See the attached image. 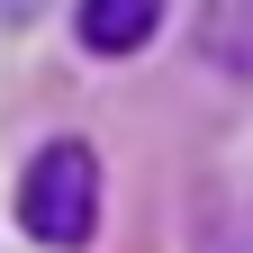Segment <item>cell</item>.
<instances>
[{"label": "cell", "mask_w": 253, "mask_h": 253, "mask_svg": "<svg viewBox=\"0 0 253 253\" xmlns=\"http://www.w3.org/2000/svg\"><path fill=\"white\" fill-rule=\"evenodd\" d=\"M18 217L37 244H90V226H100V154L82 136H54L18 172Z\"/></svg>", "instance_id": "1"}, {"label": "cell", "mask_w": 253, "mask_h": 253, "mask_svg": "<svg viewBox=\"0 0 253 253\" xmlns=\"http://www.w3.org/2000/svg\"><path fill=\"white\" fill-rule=\"evenodd\" d=\"M163 27V0H82V45L90 54H136Z\"/></svg>", "instance_id": "2"}]
</instances>
